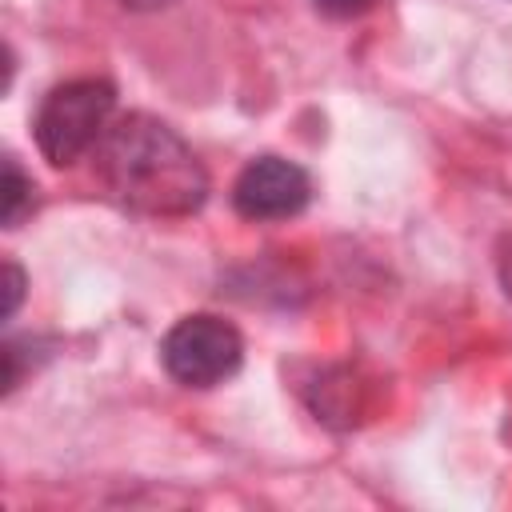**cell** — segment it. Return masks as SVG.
Instances as JSON below:
<instances>
[{
	"label": "cell",
	"mask_w": 512,
	"mask_h": 512,
	"mask_svg": "<svg viewBox=\"0 0 512 512\" xmlns=\"http://www.w3.org/2000/svg\"><path fill=\"white\" fill-rule=\"evenodd\" d=\"M312 4H316V12L328 16V20H360V16H368L380 0H312Z\"/></svg>",
	"instance_id": "ba28073f"
},
{
	"label": "cell",
	"mask_w": 512,
	"mask_h": 512,
	"mask_svg": "<svg viewBox=\"0 0 512 512\" xmlns=\"http://www.w3.org/2000/svg\"><path fill=\"white\" fill-rule=\"evenodd\" d=\"M308 200H312V176L284 156H256L232 180V208L256 224L300 216Z\"/></svg>",
	"instance_id": "277c9868"
},
{
	"label": "cell",
	"mask_w": 512,
	"mask_h": 512,
	"mask_svg": "<svg viewBox=\"0 0 512 512\" xmlns=\"http://www.w3.org/2000/svg\"><path fill=\"white\" fill-rule=\"evenodd\" d=\"M96 152V176L116 204L140 216H192L208 200V172L188 140L152 112L116 116Z\"/></svg>",
	"instance_id": "6da1fadb"
},
{
	"label": "cell",
	"mask_w": 512,
	"mask_h": 512,
	"mask_svg": "<svg viewBox=\"0 0 512 512\" xmlns=\"http://www.w3.org/2000/svg\"><path fill=\"white\" fill-rule=\"evenodd\" d=\"M304 400H308L316 420H324L332 428H352L368 416L372 384L352 364H328V368L316 372V380H308Z\"/></svg>",
	"instance_id": "5b68a950"
},
{
	"label": "cell",
	"mask_w": 512,
	"mask_h": 512,
	"mask_svg": "<svg viewBox=\"0 0 512 512\" xmlns=\"http://www.w3.org/2000/svg\"><path fill=\"white\" fill-rule=\"evenodd\" d=\"M164 372L184 388H216L232 380L244 364V336L236 324L212 312L180 316L160 340Z\"/></svg>",
	"instance_id": "3957f363"
},
{
	"label": "cell",
	"mask_w": 512,
	"mask_h": 512,
	"mask_svg": "<svg viewBox=\"0 0 512 512\" xmlns=\"http://www.w3.org/2000/svg\"><path fill=\"white\" fill-rule=\"evenodd\" d=\"M496 280H500V288H504V296L512 300V232H500V240H496Z\"/></svg>",
	"instance_id": "9c48e42d"
},
{
	"label": "cell",
	"mask_w": 512,
	"mask_h": 512,
	"mask_svg": "<svg viewBox=\"0 0 512 512\" xmlns=\"http://www.w3.org/2000/svg\"><path fill=\"white\" fill-rule=\"evenodd\" d=\"M0 192H4L0 196V220H4V228H20L24 216L36 212V184L20 168L16 156H4V184H0Z\"/></svg>",
	"instance_id": "8992f818"
},
{
	"label": "cell",
	"mask_w": 512,
	"mask_h": 512,
	"mask_svg": "<svg viewBox=\"0 0 512 512\" xmlns=\"http://www.w3.org/2000/svg\"><path fill=\"white\" fill-rule=\"evenodd\" d=\"M24 288H28V276L16 260H4V320L16 316L20 300H24Z\"/></svg>",
	"instance_id": "52a82bcc"
},
{
	"label": "cell",
	"mask_w": 512,
	"mask_h": 512,
	"mask_svg": "<svg viewBox=\"0 0 512 512\" xmlns=\"http://www.w3.org/2000/svg\"><path fill=\"white\" fill-rule=\"evenodd\" d=\"M112 108H116V84L104 76H76L56 84L32 120V136L40 156L52 168H68L76 164L84 152H92L104 136V128L112 124Z\"/></svg>",
	"instance_id": "7a4b0ae2"
},
{
	"label": "cell",
	"mask_w": 512,
	"mask_h": 512,
	"mask_svg": "<svg viewBox=\"0 0 512 512\" xmlns=\"http://www.w3.org/2000/svg\"><path fill=\"white\" fill-rule=\"evenodd\" d=\"M124 8H132V12H160V8H168L172 0H120Z\"/></svg>",
	"instance_id": "30bf717a"
}]
</instances>
